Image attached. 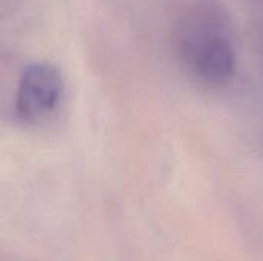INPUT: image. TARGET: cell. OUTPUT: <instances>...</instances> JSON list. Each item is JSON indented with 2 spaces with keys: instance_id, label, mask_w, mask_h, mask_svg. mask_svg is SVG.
Listing matches in <instances>:
<instances>
[{
  "instance_id": "obj_1",
  "label": "cell",
  "mask_w": 263,
  "mask_h": 261,
  "mask_svg": "<svg viewBox=\"0 0 263 261\" xmlns=\"http://www.w3.org/2000/svg\"><path fill=\"white\" fill-rule=\"evenodd\" d=\"M180 55L190 74L211 86L228 83L236 72V49L222 17L210 8H199L180 31Z\"/></svg>"
},
{
  "instance_id": "obj_2",
  "label": "cell",
  "mask_w": 263,
  "mask_h": 261,
  "mask_svg": "<svg viewBox=\"0 0 263 261\" xmlns=\"http://www.w3.org/2000/svg\"><path fill=\"white\" fill-rule=\"evenodd\" d=\"M63 91V77L52 63H31L23 69L18 78L14 112L23 123H42L59 109Z\"/></svg>"
}]
</instances>
